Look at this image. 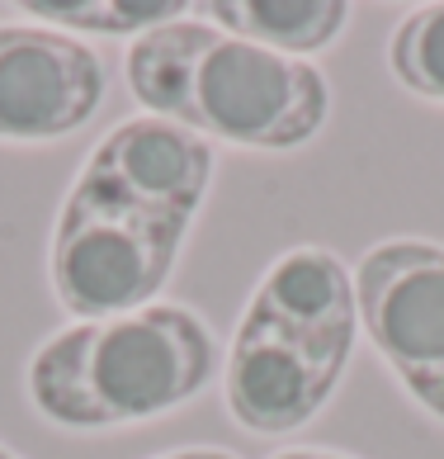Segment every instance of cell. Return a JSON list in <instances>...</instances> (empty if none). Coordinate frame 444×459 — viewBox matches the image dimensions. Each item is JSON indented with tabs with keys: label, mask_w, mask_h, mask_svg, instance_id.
I'll return each instance as SVG.
<instances>
[{
	"label": "cell",
	"mask_w": 444,
	"mask_h": 459,
	"mask_svg": "<svg viewBox=\"0 0 444 459\" xmlns=\"http://www.w3.org/2000/svg\"><path fill=\"white\" fill-rule=\"evenodd\" d=\"M124 66L132 95L157 118L246 152L312 143L331 109V86L312 62L255 48L190 14L132 39Z\"/></svg>",
	"instance_id": "6da1fadb"
},
{
	"label": "cell",
	"mask_w": 444,
	"mask_h": 459,
	"mask_svg": "<svg viewBox=\"0 0 444 459\" xmlns=\"http://www.w3.org/2000/svg\"><path fill=\"white\" fill-rule=\"evenodd\" d=\"M222 355L199 313L151 303L128 317L76 322L33 351L29 398L66 431H105L166 417L218 379Z\"/></svg>",
	"instance_id": "7a4b0ae2"
},
{
	"label": "cell",
	"mask_w": 444,
	"mask_h": 459,
	"mask_svg": "<svg viewBox=\"0 0 444 459\" xmlns=\"http://www.w3.org/2000/svg\"><path fill=\"white\" fill-rule=\"evenodd\" d=\"M190 223L161 213H142L105 195L72 185L62 199L47 280L57 303L81 322H105L151 308L166 289Z\"/></svg>",
	"instance_id": "3957f363"
},
{
	"label": "cell",
	"mask_w": 444,
	"mask_h": 459,
	"mask_svg": "<svg viewBox=\"0 0 444 459\" xmlns=\"http://www.w3.org/2000/svg\"><path fill=\"white\" fill-rule=\"evenodd\" d=\"M360 327L397 384L444 421V247L397 237L354 270Z\"/></svg>",
	"instance_id": "277c9868"
},
{
	"label": "cell",
	"mask_w": 444,
	"mask_h": 459,
	"mask_svg": "<svg viewBox=\"0 0 444 459\" xmlns=\"http://www.w3.org/2000/svg\"><path fill=\"white\" fill-rule=\"evenodd\" d=\"M350 351L354 346L284 327L246 303L227 365H222V394H227L232 421L255 436H284L307 427L331 403L350 365Z\"/></svg>",
	"instance_id": "5b68a950"
},
{
	"label": "cell",
	"mask_w": 444,
	"mask_h": 459,
	"mask_svg": "<svg viewBox=\"0 0 444 459\" xmlns=\"http://www.w3.org/2000/svg\"><path fill=\"white\" fill-rule=\"evenodd\" d=\"M105 105V62L66 29L0 24V138L57 143Z\"/></svg>",
	"instance_id": "8992f818"
},
{
	"label": "cell",
	"mask_w": 444,
	"mask_h": 459,
	"mask_svg": "<svg viewBox=\"0 0 444 459\" xmlns=\"http://www.w3.org/2000/svg\"><path fill=\"white\" fill-rule=\"evenodd\" d=\"M209 180H213V147L194 138L190 128L157 114L124 118L85 157L76 176L81 190L142 213L180 218V223H194L199 204L209 195Z\"/></svg>",
	"instance_id": "52a82bcc"
},
{
	"label": "cell",
	"mask_w": 444,
	"mask_h": 459,
	"mask_svg": "<svg viewBox=\"0 0 444 459\" xmlns=\"http://www.w3.org/2000/svg\"><path fill=\"white\" fill-rule=\"evenodd\" d=\"M251 308H260L265 317H275L294 332L340 342V346H354V332H360L354 280L340 265V256H331L321 247L284 251L260 275V284H255Z\"/></svg>",
	"instance_id": "ba28073f"
},
{
	"label": "cell",
	"mask_w": 444,
	"mask_h": 459,
	"mask_svg": "<svg viewBox=\"0 0 444 459\" xmlns=\"http://www.w3.org/2000/svg\"><path fill=\"white\" fill-rule=\"evenodd\" d=\"M199 14L255 48L307 57L340 39L350 5H340V0H213Z\"/></svg>",
	"instance_id": "9c48e42d"
},
{
	"label": "cell",
	"mask_w": 444,
	"mask_h": 459,
	"mask_svg": "<svg viewBox=\"0 0 444 459\" xmlns=\"http://www.w3.org/2000/svg\"><path fill=\"white\" fill-rule=\"evenodd\" d=\"M388 66L412 95L444 105V5H421L392 29Z\"/></svg>",
	"instance_id": "30bf717a"
},
{
	"label": "cell",
	"mask_w": 444,
	"mask_h": 459,
	"mask_svg": "<svg viewBox=\"0 0 444 459\" xmlns=\"http://www.w3.org/2000/svg\"><path fill=\"white\" fill-rule=\"evenodd\" d=\"M29 20H47V24H66V29H90V33H151L161 24L184 20V5L175 0H132V5H118V0H72V5H57V0H29L24 5Z\"/></svg>",
	"instance_id": "8fae6325"
},
{
	"label": "cell",
	"mask_w": 444,
	"mask_h": 459,
	"mask_svg": "<svg viewBox=\"0 0 444 459\" xmlns=\"http://www.w3.org/2000/svg\"><path fill=\"white\" fill-rule=\"evenodd\" d=\"M161 459H236L227 450H175V455H161Z\"/></svg>",
	"instance_id": "7c38bea8"
},
{
	"label": "cell",
	"mask_w": 444,
	"mask_h": 459,
	"mask_svg": "<svg viewBox=\"0 0 444 459\" xmlns=\"http://www.w3.org/2000/svg\"><path fill=\"white\" fill-rule=\"evenodd\" d=\"M275 459H350V455H331V450H284Z\"/></svg>",
	"instance_id": "4fadbf2b"
},
{
	"label": "cell",
	"mask_w": 444,
	"mask_h": 459,
	"mask_svg": "<svg viewBox=\"0 0 444 459\" xmlns=\"http://www.w3.org/2000/svg\"><path fill=\"white\" fill-rule=\"evenodd\" d=\"M0 459H20V455H10V450H5V446H0Z\"/></svg>",
	"instance_id": "5bb4252c"
}]
</instances>
